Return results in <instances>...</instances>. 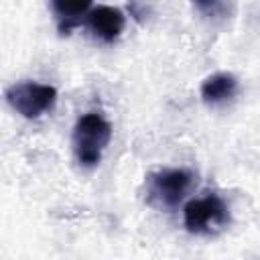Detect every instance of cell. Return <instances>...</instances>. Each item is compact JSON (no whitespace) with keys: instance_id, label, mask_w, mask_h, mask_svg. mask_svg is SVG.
Instances as JSON below:
<instances>
[{"instance_id":"1","label":"cell","mask_w":260,"mask_h":260,"mask_svg":"<svg viewBox=\"0 0 260 260\" xmlns=\"http://www.w3.org/2000/svg\"><path fill=\"white\" fill-rule=\"evenodd\" d=\"M112 140V124L98 112H87L77 118L73 128V150L83 167H95L102 160L106 146Z\"/></svg>"},{"instance_id":"7","label":"cell","mask_w":260,"mask_h":260,"mask_svg":"<svg viewBox=\"0 0 260 260\" xmlns=\"http://www.w3.org/2000/svg\"><path fill=\"white\" fill-rule=\"evenodd\" d=\"M238 91V79L232 73L219 71L203 79L201 83V98L205 104H221L236 95Z\"/></svg>"},{"instance_id":"2","label":"cell","mask_w":260,"mask_h":260,"mask_svg":"<svg viewBox=\"0 0 260 260\" xmlns=\"http://www.w3.org/2000/svg\"><path fill=\"white\" fill-rule=\"evenodd\" d=\"M183 223L191 234H215L230 223V209L219 195L207 193L187 201L183 207Z\"/></svg>"},{"instance_id":"6","label":"cell","mask_w":260,"mask_h":260,"mask_svg":"<svg viewBox=\"0 0 260 260\" xmlns=\"http://www.w3.org/2000/svg\"><path fill=\"white\" fill-rule=\"evenodd\" d=\"M89 0H77V2H65V0H53L51 10L57 18V28L61 35H69L75 26H79L81 18L89 14L91 10Z\"/></svg>"},{"instance_id":"3","label":"cell","mask_w":260,"mask_h":260,"mask_svg":"<svg viewBox=\"0 0 260 260\" xmlns=\"http://www.w3.org/2000/svg\"><path fill=\"white\" fill-rule=\"evenodd\" d=\"M6 102L26 120H37L57 104V89L49 83L18 81L6 87Z\"/></svg>"},{"instance_id":"4","label":"cell","mask_w":260,"mask_h":260,"mask_svg":"<svg viewBox=\"0 0 260 260\" xmlns=\"http://www.w3.org/2000/svg\"><path fill=\"white\" fill-rule=\"evenodd\" d=\"M193 183V175L187 169H160L146 177V195L148 201L173 209L177 207L183 197L187 195L189 187Z\"/></svg>"},{"instance_id":"5","label":"cell","mask_w":260,"mask_h":260,"mask_svg":"<svg viewBox=\"0 0 260 260\" xmlns=\"http://www.w3.org/2000/svg\"><path fill=\"white\" fill-rule=\"evenodd\" d=\"M85 18H87V24H89L91 32L98 39L106 41V43L116 41L120 37V32L124 30V24H126L124 12L116 6H110V4L91 6V10Z\"/></svg>"}]
</instances>
